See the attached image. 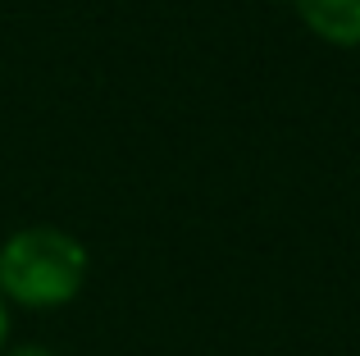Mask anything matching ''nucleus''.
Here are the masks:
<instances>
[{"instance_id": "nucleus-1", "label": "nucleus", "mask_w": 360, "mask_h": 356, "mask_svg": "<svg viewBox=\"0 0 360 356\" xmlns=\"http://www.w3.org/2000/svg\"><path fill=\"white\" fill-rule=\"evenodd\" d=\"M91 279V251L60 224H23L0 238V297L23 311H60Z\"/></svg>"}, {"instance_id": "nucleus-2", "label": "nucleus", "mask_w": 360, "mask_h": 356, "mask_svg": "<svg viewBox=\"0 0 360 356\" xmlns=\"http://www.w3.org/2000/svg\"><path fill=\"white\" fill-rule=\"evenodd\" d=\"M297 14L315 42L333 51H360V0H274Z\"/></svg>"}, {"instance_id": "nucleus-3", "label": "nucleus", "mask_w": 360, "mask_h": 356, "mask_svg": "<svg viewBox=\"0 0 360 356\" xmlns=\"http://www.w3.org/2000/svg\"><path fill=\"white\" fill-rule=\"evenodd\" d=\"M0 356H60V352L46 348V343H23V348H5Z\"/></svg>"}, {"instance_id": "nucleus-4", "label": "nucleus", "mask_w": 360, "mask_h": 356, "mask_svg": "<svg viewBox=\"0 0 360 356\" xmlns=\"http://www.w3.org/2000/svg\"><path fill=\"white\" fill-rule=\"evenodd\" d=\"M9 348V306H5V297H0V352Z\"/></svg>"}]
</instances>
